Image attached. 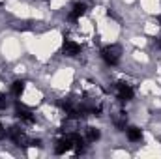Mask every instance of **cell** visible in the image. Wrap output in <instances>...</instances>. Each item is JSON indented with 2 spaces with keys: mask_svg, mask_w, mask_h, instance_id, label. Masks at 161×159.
Returning <instances> with one entry per match:
<instances>
[{
  "mask_svg": "<svg viewBox=\"0 0 161 159\" xmlns=\"http://www.w3.org/2000/svg\"><path fill=\"white\" fill-rule=\"evenodd\" d=\"M158 21H159V25H161V17H159V19H158Z\"/></svg>",
  "mask_w": 161,
  "mask_h": 159,
  "instance_id": "obj_11",
  "label": "cell"
},
{
  "mask_svg": "<svg viewBox=\"0 0 161 159\" xmlns=\"http://www.w3.org/2000/svg\"><path fill=\"white\" fill-rule=\"evenodd\" d=\"M62 49H64V54L66 56H77L80 52V45L75 43V41H71V40H64Z\"/></svg>",
  "mask_w": 161,
  "mask_h": 159,
  "instance_id": "obj_4",
  "label": "cell"
},
{
  "mask_svg": "<svg viewBox=\"0 0 161 159\" xmlns=\"http://www.w3.org/2000/svg\"><path fill=\"white\" fill-rule=\"evenodd\" d=\"M127 139L131 140V142H137V140H141L142 139V133H141V129L139 127H127Z\"/></svg>",
  "mask_w": 161,
  "mask_h": 159,
  "instance_id": "obj_8",
  "label": "cell"
},
{
  "mask_svg": "<svg viewBox=\"0 0 161 159\" xmlns=\"http://www.w3.org/2000/svg\"><path fill=\"white\" fill-rule=\"evenodd\" d=\"M17 116H19L21 122H25V123H34V116H32V112L26 111V109L21 107V105H17Z\"/></svg>",
  "mask_w": 161,
  "mask_h": 159,
  "instance_id": "obj_5",
  "label": "cell"
},
{
  "mask_svg": "<svg viewBox=\"0 0 161 159\" xmlns=\"http://www.w3.org/2000/svg\"><path fill=\"white\" fill-rule=\"evenodd\" d=\"M159 47H161V40H159Z\"/></svg>",
  "mask_w": 161,
  "mask_h": 159,
  "instance_id": "obj_12",
  "label": "cell"
},
{
  "mask_svg": "<svg viewBox=\"0 0 161 159\" xmlns=\"http://www.w3.org/2000/svg\"><path fill=\"white\" fill-rule=\"evenodd\" d=\"M125 122H127V116L124 112H118V116H114V125L118 129H125Z\"/></svg>",
  "mask_w": 161,
  "mask_h": 159,
  "instance_id": "obj_10",
  "label": "cell"
},
{
  "mask_svg": "<svg viewBox=\"0 0 161 159\" xmlns=\"http://www.w3.org/2000/svg\"><path fill=\"white\" fill-rule=\"evenodd\" d=\"M84 139H86V142H96L99 139V131L94 129V127H86L84 129Z\"/></svg>",
  "mask_w": 161,
  "mask_h": 159,
  "instance_id": "obj_7",
  "label": "cell"
},
{
  "mask_svg": "<svg viewBox=\"0 0 161 159\" xmlns=\"http://www.w3.org/2000/svg\"><path fill=\"white\" fill-rule=\"evenodd\" d=\"M84 11H86V4H82V2L75 4L73 9H71V13H69V19H71V21H77V19H80V17L84 15Z\"/></svg>",
  "mask_w": 161,
  "mask_h": 159,
  "instance_id": "obj_6",
  "label": "cell"
},
{
  "mask_svg": "<svg viewBox=\"0 0 161 159\" xmlns=\"http://www.w3.org/2000/svg\"><path fill=\"white\" fill-rule=\"evenodd\" d=\"M120 56H122V49L118 45H107L101 51V58L105 60L107 66H116L120 62Z\"/></svg>",
  "mask_w": 161,
  "mask_h": 159,
  "instance_id": "obj_1",
  "label": "cell"
},
{
  "mask_svg": "<svg viewBox=\"0 0 161 159\" xmlns=\"http://www.w3.org/2000/svg\"><path fill=\"white\" fill-rule=\"evenodd\" d=\"M23 90H25V82L23 80H15L13 84H11V92H13V96H21L23 94Z\"/></svg>",
  "mask_w": 161,
  "mask_h": 159,
  "instance_id": "obj_9",
  "label": "cell"
},
{
  "mask_svg": "<svg viewBox=\"0 0 161 159\" xmlns=\"http://www.w3.org/2000/svg\"><path fill=\"white\" fill-rule=\"evenodd\" d=\"M116 96L120 101H131L133 99V88L125 82H116Z\"/></svg>",
  "mask_w": 161,
  "mask_h": 159,
  "instance_id": "obj_2",
  "label": "cell"
},
{
  "mask_svg": "<svg viewBox=\"0 0 161 159\" xmlns=\"http://www.w3.org/2000/svg\"><path fill=\"white\" fill-rule=\"evenodd\" d=\"M71 150H73V144H71V139H69L68 135H66L62 140H58L56 146H54V152L60 154V156H62V154H68V152H71Z\"/></svg>",
  "mask_w": 161,
  "mask_h": 159,
  "instance_id": "obj_3",
  "label": "cell"
}]
</instances>
